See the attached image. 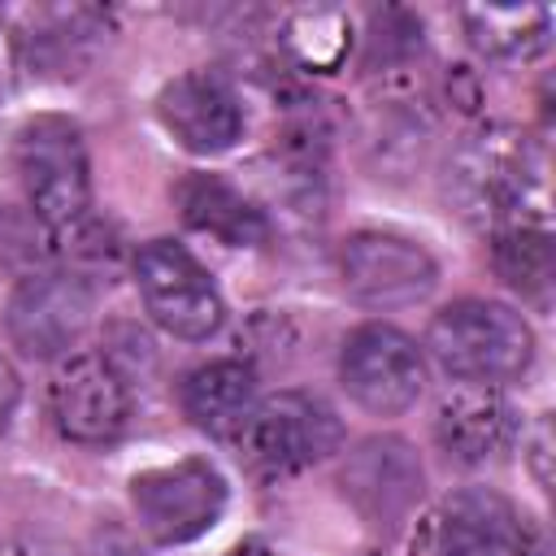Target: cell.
Wrapping results in <instances>:
<instances>
[{
	"label": "cell",
	"mask_w": 556,
	"mask_h": 556,
	"mask_svg": "<svg viewBox=\"0 0 556 556\" xmlns=\"http://www.w3.org/2000/svg\"><path fill=\"white\" fill-rule=\"evenodd\" d=\"M426 352L465 387H504L534 365V330L517 308L469 295L430 317Z\"/></svg>",
	"instance_id": "obj_1"
},
{
	"label": "cell",
	"mask_w": 556,
	"mask_h": 556,
	"mask_svg": "<svg viewBox=\"0 0 556 556\" xmlns=\"http://www.w3.org/2000/svg\"><path fill=\"white\" fill-rule=\"evenodd\" d=\"M447 195L469 222L491 226V235L539 226L526 208H543V156L513 130H486L456 152Z\"/></svg>",
	"instance_id": "obj_2"
},
{
	"label": "cell",
	"mask_w": 556,
	"mask_h": 556,
	"mask_svg": "<svg viewBox=\"0 0 556 556\" xmlns=\"http://www.w3.org/2000/svg\"><path fill=\"white\" fill-rule=\"evenodd\" d=\"M13 169L22 200L48 230H70L91 208V161L78 122L65 113H35L13 139Z\"/></svg>",
	"instance_id": "obj_3"
},
{
	"label": "cell",
	"mask_w": 556,
	"mask_h": 556,
	"mask_svg": "<svg viewBox=\"0 0 556 556\" xmlns=\"http://www.w3.org/2000/svg\"><path fill=\"white\" fill-rule=\"evenodd\" d=\"M230 504L226 473L208 456H182L130 478V513L161 547H182L208 534Z\"/></svg>",
	"instance_id": "obj_4"
},
{
	"label": "cell",
	"mask_w": 556,
	"mask_h": 556,
	"mask_svg": "<svg viewBox=\"0 0 556 556\" xmlns=\"http://www.w3.org/2000/svg\"><path fill=\"white\" fill-rule=\"evenodd\" d=\"M130 274L148 317L187 343H204L226 326V300L213 274L174 239H148L130 256Z\"/></svg>",
	"instance_id": "obj_5"
},
{
	"label": "cell",
	"mask_w": 556,
	"mask_h": 556,
	"mask_svg": "<svg viewBox=\"0 0 556 556\" xmlns=\"http://www.w3.org/2000/svg\"><path fill=\"white\" fill-rule=\"evenodd\" d=\"M96 313V287L78 269H35L4 304V334L26 361H61L78 348Z\"/></svg>",
	"instance_id": "obj_6"
},
{
	"label": "cell",
	"mask_w": 556,
	"mask_h": 556,
	"mask_svg": "<svg viewBox=\"0 0 556 556\" xmlns=\"http://www.w3.org/2000/svg\"><path fill=\"white\" fill-rule=\"evenodd\" d=\"M235 443L261 473H300L343 447V421L313 391H278L252 408Z\"/></svg>",
	"instance_id": "obj_7"
},
{
	"label": "cell",
	"mask_w": 556,
	"mask_h": 556,
	"mask_svg": "<svg viewBox=\"0 0 556 556\" xmlns=\"http://www.w3.org/2000/svg\"><path fill=\"white\" fill-rule=\"evenodd\" d=\"M48 417L65 443L104 447L126 434L130 387L109 352H70L48 378Z\"/></svg>",
	"instance_id": "obj_8"
},
{
	"label": "cell",
	"mask_w": 556,
	"mask_h": 556,
	"mask_svg": "<svg viewBox=\"0 0 556 556\" xmlns=\"http://www.w3.org/2000/svg\"><path fill=\"white\" fill-rule=\"evenodd\" d=\"M339 382L374 417L408 413L426 391V356L413 334L387 321H365L343 339Z\"/></svg>",
	"instance_id": "obj_9"
},
{
	"label": "cell",
	"mask_w": 556,
	"mask_h": 556,
	"mask_svg": "<svg viewBox=\"0 0 556 556\" xmlns=\"http://www.w3.org/2000/svg\"><path fill=\"white\" fill-rule=\"evenodd\" d=\"M343 291L365 308H408L439 287V261L408 235L356 230L339 248Z\"/></svg>",
	"instance_id": "obj_10"
},
{
	"label": "cell",
	"mask_w": 556,
	"mask_h": 556,
	"mask_svg": "<svg viewBox=\"0 0 556 556\" xmlns=\"http://www.w3.org/2000/svg\"><path fill=\"white\" fill-rule=\"evenodd\" d=\"M339 486H343V500L356 508V517L369 530L395 534L417 513V504L426 495V469L408 439L374 434L348 452V460L339 469Z\"/></svg>",
	"instance_id": "obj_11"
},
{
	"label": "cell",
	"mask_w": 556,
	"mask_h": 556,
	"mask_svg": "<svg viewBox=\"0 0 556 556\" xmlns=\"http://www.w3.org/2000/svg\"><path fill=\"white\" fill-rule=\"evenodd\" d=\"M156 122L191 156H222L243 139V104L235 87L208 70L169 78L156 91Z\"/></svg>",
	"instance_id": "obj_12"
},
{
	"label": "cell",
	"mask_w": 556,
	"mask_h": 556,
	"mask_svg": "<svg viewBox=\"0 0 556 556\" xmlns=\"http://www.w3.org/2000/svg\"><path fill=\"white\" fill-rule=\"evenodd\" d=\"M526 521L491 486H465L443 500L434 526V556H526Z\"/></svg>",
	"instance_id": "obj_13"
},
{
	"label": "cell",
	"mask_w": 556,
	"mask_h": 556,
	"mask_svg": "<svg viewBox=\"0 0 556 556\" xmlns=\"http://www.w3.org/2000/svg\"><path fill=\"white\" fill-rule=\"evenodd\" d=\"M256 404H261V378L239 356L204 361V365L187 369L182 382H178V408H182V417L200 434H208V439L235 443Z\"/></svg>",
	"instance_id": "obj_14"
},
{
	"label": "cell",
	"mask_w": 556,
	"mask_h": 556,
	"mask_svg": "<svg viewBox=\"0 0 556 556\" xmlns=\"http://www.w3.org/2000/svg\"><path fill=\"white\" fill-rule=\"evenodd\" d=\"M517 413L495 387H460L434 413V439L456 465H491L517 443Z\"/></svg>",
	"instance_id": "obj_15"
},
{
	"label": "cell",
	"mask_w": 556,
	"mask_h": 556,
	"mask_svg": "<svg viewBox=\"0 0 556 556\" xmlns=\"http://www.w3.org/2000/svg\"><path fill=\"white\" fill-rule=\"evenodd\" d=\"M174 208L195 235H208L222 248H265L274 235L265 208L222 174H204V169L182 174L174 187Z\"/></svg>",
	"instance_id": "obj_16"
},
{
	"label": "cell",
	"mask_w": 556,
	"mask_h": 556,
	"mask_svg": "<svg viewBox=\"0 0 556 556\" xmlns=\"http://www.w3.org/2000/svg\"><path fill=\"white\" fill-rule=\"evenodd\" d=\"M460 22L469 43L491 61H530L552 43V9L543 4H469Z\"/></svg>",
	"instance_id": "obj_17"
},
{
	"label": "cell",
	"mask_w": 556,
	"mask_h": 556,
	"mask_svg": "<svg viewBox=\"0 0 556 556\" xmlns=\"http://www.w3.org/2000/svg\"><path fill=\"white\" fill-rule=\"evenodd\" d=\"M491 261H495V274L534 308H547L552 304V235L547 226H508V230H495V243H491Z\"/></svg>",
	"instance_id": "obj_18"
},
{
	"label": "cell",
	"mask_w": 556,
	"mask_h": 556,
	"mask_svg": "<svg viewBox=\"0 0 556 556\" xmlns=\"http://www.w3.org/2000/svg\"><path fill=\"white\" fill-rule=\"evenodd\" d=\"M287 56L308 74H334L352 52V22L339 9H304L282 26Z\"/></svg>",
	"instance_id": "obj_19"
},
{
	"label": "cell",
	"mask_w": 556,
	"mask_h": 556,
	"mask_svg": "<svg viewBox=\"0 0 556 556\" xmlns=\"http://www.w3.org/2000/svg\"><path fill=\"white\" fill-rule=\"evenodd\" d=\"M421 52V22L404 9H382L369 17V65L382 61V70L408 61Z\"/></svg>",
	"instance_id": "obj_20"
},
{
	"label": "cell",
	"mask_w": 556,
	"mask_h": 556,
	"mask_svg": "<svg viewBox=\"0 0 556 556\" xmlns=\"http://www.w3.org/2000/svg\"><path fill=\"white\" fill-rule=\"evenodd\" d=\"M17 404H22V378H17V369H13V361L0 352V439L9 434V426H13V413H17Z\"/></svg>",
	"instance_id": "obj_21"
},
{
	"label": "cell",
	"mask_w": 556,
	"mask_h": 556,
	"mask_svg": "<svg viewBox=\"0 0 556 556\" xmlns=\"http://www.w3.org/2000/svg\"><path fill=\"white\" fill-rule=\"evenodd\" d=\"M552 447V430H547V417H539V426H534V439H530V465H534V482L547 491V482H552V473H547V452Z\"/></svg>",
	"instance_id": "obj_22"
},
{
	"label": "cell",
	"mask_w": 556,
	"mask_h": 556,
	"mask_svg": "<svg viewBox=\"0 0 556 556\" xmlns=\"http://www.w3.org/2000/svg\"><path fill=\"white\" fill-rule=\"evenodd\" d=\"M96 556H139V547L130 543V534H122V530H109V534H100V543H96Z\"/></svg>",
	"instance_id": "obj_23"
},
{
	"label": "cell",
	"mask_w": 556,
	"mask_h": 556,
	"mask_svg": "<svg viewBox=\"0 0 556 556\" xmlns=\"http://www.w3.org/2000/svg\"><path fill=\"white\" fill-rule=\"evenodd\" d=\"M226 556H282L274 543H265V539H243V543H235Z\"/></svg>",
	"instance_id": "obj_24"
},
{
	"label": "cell",
	"mask_w": 556,
	"mask_h": 556,
	"mask_svg": "<svg viewBox=\"0 0 556 556\" xmlns=\"http://www.w3.org/2000/svg\"><path fill=\"white\" fill-rule=\"evenodd\" d=\"M0 100H4V70H0Z\"/></svg>",
	"instance_id": "obj_25"
}]
</instances>
